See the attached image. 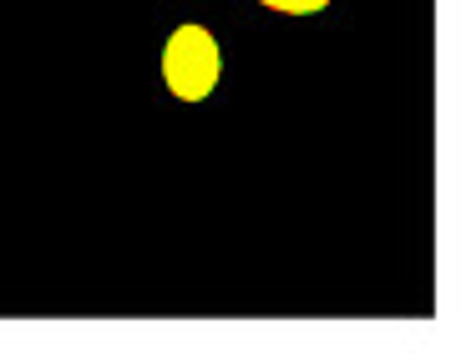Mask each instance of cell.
Here are the masks:
<instances>
[{"instance_id": "cell-1", "label": "cell", "mask_w": 466, "mask_h": 355, "mask_svg": "<svg viewBox=\"0 0 466 355\" xmlns=\"http://www.w3.org/2000/svg\"><path fill=\"white\" fill-rule=\"evenodd\" d=\"M163 76L183 102H203L218 86V41L203 25H177L163 46Z\"/></svg>"}, {"instance_id": "cell-2", "label": "cell", "mask_w": 466, "mask_h": 355, "mask_svg": "<svg viewBox=\"0 0 466 355\" xmlns=\"http://www.w3.org/2000/svg\"><path fill=\"white\" fill-rule=\"evenodd\" d=\"M258 5H268V11H284V15H315V11H325L329 0H258Z\"/></svg>"}]
</instances>
